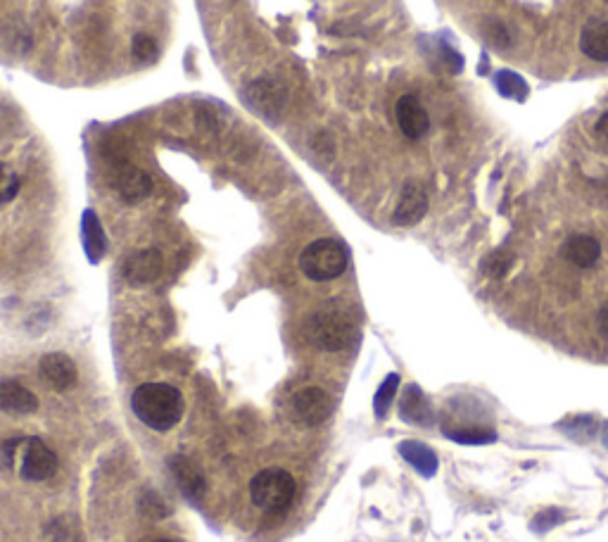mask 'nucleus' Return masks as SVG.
<instances>
[{"label": "nucleus", "mask_w": 608, "mask_h": 542, "mask_svg": "<svg viewBox=\"0 0 608 542\" xmlns=\"http://www.w3.org/2000/svg\"><path fill=\"white\" fill-rule=\"evenodd\" d=\"M594 131H597V136H599V138H601V141H604V143H606V146H608V112H604V115H601V117H599V122H597V129H594Z\"/></svg>", "instance_id": "cd10ccee"}, {"label": "nucleus", "mask_w": 608, "mask_h": 542, "mask_svg": "<svg viewBox=\"0 0 608 542\" xmlns=\"http://www.w3.org/2000/svg\"><path fill=\"white\" fill-rule=\"evenodd\" d=\"M297 495V483L293 474L285 469H262L250 481L252 504L259 512L269 516H283L290 512Z\"/></svg>", "instance_id": "f03ea898"}, {"label": "nucleus", "mask_w": 608, "mask_h": 542, "mask_svg": "<svg viewBox=\"0 0 608 542\" xmlns=\"http://www.w3.org/2000/svg\"><path fill=\"white\" fill-rule=\"evenodd\" d=\"M449 440L461 445H487L497 440V433L490 428H456V431H445Z\"/></svg>", "instance_id": "412c9836"}, {"label": "nucleus", "mask_w": 608, "mask_h": 542, "mask_svg": "<svg viewBox=\"0 0 608 542\" xmlns=\"http://www.w3.org/2000/svg\"><path fill=\"white\" fill-rule=\"evenodd\" d=\"M399 417L407 421V424L416 426L433 424V412H430V405L426 395L421 393V388L409 386L404 390L402 400H399Z\"/></svg>", "instance_id": "dca6fc26"}, {"label": "nucleus", "mask_w": 608, "mask_h": 542, "mask_svg": "<svg viewBox=\"0 0 608 542\" xmlns=\"http://www.w3.org/2000/svg\"><path fill=\"white\" fill-rule=\"evenodd\" d=\"M150 542H176V540H169V538H157V540H150Z\"/></svg>", "instance_id": "c756f323"}, {"label": "nucleus", "mask_w": 608, "mask_h": 542, "mask_svg": "<svg viewBox=\"0 0 608 542\" xmlns=\"http://www.w3.org/2000/svg\"><path fill=\"white\" fill-rule=\"evenodd\" d=\"M604 443H606V447H608V424L604 426Z\"/></svg>", "instance_id": "c85d7f7f"}, {"label": "nucleus", "mask_w": 608, "mask_h": 542, "mask_svg": "<svg viewBox=\"0 0 608 542\" xmlns=\"http://www.w3.org/2000/svg\"><path fill=\"white\" fill-rule=\"evenodd\" d=\"M397 390H399L397 374H390L383 383H380V388L376 390V397H373V409H376L378 419L388 417V409L392 407V402H395Z\"/></svg>", "instance_id": "aec40b11"}, {"label": "nucleus", "mask_w": 608, "mask_h": 542, "mask_svg": "<svg viewBox=\"0 0 608 542\" xmlns=\"http://www.w3.org/2000/svg\"><path fill=\"white\" fill-rule=\"evenodd\" d=\"M19 188H22V179L15 169H10L5 162H0V205H8L17 198Z\"/></svg>", "instance_id": "5701e85b"}, {"label": "nucleus", "mask_w": 608, "mask_h": 542, "mask_svg": "<svg viewBox=\"0 0 608 542\" xmlns=\"http://www.w3.org/2000/svg\"><path fill=\"white\" fill-rule=\"evenodd\" d=\"M580 50L594 62H608V20L594 17L582 27Z\"/></svg>", "instance_id": "2eb2a0df"}, {"label": "nucleus", "mask_w": 608, "mask_h": 542, "mask_svg": "<svg viewBox=\"0 0 608 542\" xmlns=\"http://www.w3.org/2000/svg\"><path fill=\"white\" fill-rule=\"evenodd\" d=\"M164 269V257L160 250L148 248V250H138L133 252L131 257H126L122 274L129 286L133 288H143L155 283L162 276Z\"/></svg>", "instance_id": "1a4fd4ad"}, {"label": "nucleus", "mask_w": 608, "mask_h": 542, "mask_svg": "<svg viewBox=\"0 0 608 542\" xmlns=\"http://www.w3.org/2000/svg\"><path fill=\"white\" fill-rule=\"evenodd\" d=\"M428 212V195L423 191L421 184L416 181H407L402 188V195H399V203L395 207V219L397 226H414L426 217Z\"/></svg>", "instance_id": "f8f14e48"}, {"label": "nucleus", "mask_w": 608, "mask_h": 542, "mask_svg": "<svg viewBox=\"0 0 608 542\" xmlns=\"http://www.w3.org/2000/svg\"><path fill=\"white\" fill-rule=\"evenodd\" d=\"M497 88L504 93L506 98H523L525 91H528V86H525V81L518 77V74L511 72H499L497 74Z\"/></svg>", "instance_id": "b1692460"}, {"label": "nucleus", "mask_w": 608, "mask_h": 542, "mask_svg": "<svg viewBox=\"0 0 608 542\" xmlns=\"http://www.w3.org/2000/svg\"><path fill=\"white\" fill-rule=\"evenodd\" d=\"M350 255H347L345 245L333 238H319V241L309 243L300 255V269L309 281H333L345 274Z\"/></svg>", "instance_id": "7ed1b4c3"}, {"label": "nucleus", "mask_w": 608, "mask_h": 542, "mask_svg": "<svg viewBox=\"0 0 608 542\" xmlns=\"http://www.w3.org/2000/svg\"><path fill=\"white\" fill-rule=\"evenodd\" d=\"M84 248H86V255L91 257V262H98L107 250L103 226H100L98 214H95L93 210L84 212Z\"/></svg>", "instance_id": "6ab92c4d"}, {"label": "nucleus", "mask_w": 608, "mask_h": 542, "mask_svg": "<svg viewBox=\"0 0 608 542\" xmlns=\"http://www.w3.org/2000/svg\"><path fill=\"white\" fill-rule=\"evenodd\" d=\"M112 186L119 198L129 205L143 203L152 193L150 174L138 169L136 165H129V162H117L112 167Z\"/></svg>", "instance_id": "6e6552de"}, {"label": "nucleus", "mask_w": 608, "mask_h": 542, "mask_svg": "<svg viewBox=\"0 0 608 542\" xmlns=\"http://www.w3.org/2000/svg\"><path fill=\"white\" fill-rule=\"evenodd\" d=\"M597 324H599V333L608 340V300L601 305L599 310V317H597Z\"/></svg>", "instance_id": "bb28decb"}, {"label": "nucleus", "mask_w": 608, "mask_h": 542, "mask_svg": "<svg viewBox=\"0 0 608 542\" xmlns=\"http://www.w3.org/2000/svg\"><path fill=\"white\" fill-rule=\"evenodd\" d=\"M57 466H60L57 455L41 438H24L22 462H19L24 481H48L50 476H55Z\"/></svg>", "instance_id": "0eeeda50"}, {"label": "nucleus", "mask_w": 608, "mask_h": 542, "mask_svg": "<svg viewBox=\"0 0 608 542\" xmlns=\"http://www.w3.org/2000/svg\"><path fill=\"white\" fill-rule=\"evenodd\" d=\"M245 103L257 112L259 117L276 122L288 105V88L276 79H257L245 88Z\"/></svg>", "instance_id": "423d86ee"}, {"label": "nucleus", "mask_w": 608, "mask_h": 542, "mask_svg": "<svg viewBox=\"0 0 608 542\" xmlns=\"http://www.w3.org/2000/svg\"><path fill=\"white\" fill-rule=\"evenodd\" d=\"M399 455L407 459L421 476L433 478L437 474L440 462H437V455L428 445L418 443V440H404V443H399Z\"/></svg>", "instance_id": "f3484780"}, {"label": "nucleus", "mask_w": 608, "mask_h": 542, "mask_svg": "<svg viewBox=\"0 0 608 542\" xmlns=\"http://www.w3.org/2000/svg\"><path fill=\"white\" fill-rule=\"evenodd\" d=\"M561 521H563V514L559 512V509H544V512H540L535 519H532V531L544 533V531H549V528L559 526Z\"/></svg>", "instance_id": "a878e982"}, {"label": "nucleus", "mask_w": 608, "mask_h": 542, "mask_svg": "<svg viewBox=\"0 0 608 542\" xmlns=\"http://www.w3.org/2000/svg\"><path fill=\"white\" fill-rule=\"evenodd\" d=\"M395 117H397L399 131H402L407 138H411V141H418V138H423L428 134L430 117H428L426 107H423V103L416 96H411V93L409 96H402L397 100Z\"/></svg>", "instance_id": "9b49d317"}, {"label": "nucleus", "mask_w": 608, "mask_h": 542, "mask_svg": "<svg viewBox=\"0 0 608 542\" xmlns=\"http://www.w3.org/2000/svg\"><path fill=\"white\" fill-rule=\"evenodd\" d=\"M333 414V400L328 397L326 390L307 386L300 388L297 393L290 395L288 400V417L300 426H319L323 421L331 419Z\"/></svg>", "instance_id": "39448f33"}, {"label": "nucleus", "mask_w": 608, "mask_h": 542, "mask_svg": "<svg viewBox=\"0 0 608 542\" xmlns=\"http://www.w3.org/2000/svg\"><path fill=\"white\" fill-rule=\"evenodd\" d=\"M511 262H513L511 255H506V252L497 250V252H492V255L485 260V271L492 276V279H502L506 271H509Z\"/></svg>", "instance_id": "393cba45"}, {"label": "nucleus", "mask_w": 608, "mask_h": 542, "mask_svg": "<svg viewBox=\"0 0 608 542\" xmlns=\"http://www.w3.org/2000/svg\"><path fill=\"white\" fill-rule=\"evenodd\" d=\"M307 338L326 352L347 350L357 338L354 321L340 310H321L307 321Z\"/></svg>", "instance_id": "20e7f679"}, {"label": "nucleus", "mask_w": 608, "mask_h": 542, "mask_svg": "<svg viewBox=\"0 0 608 542\" xmlns=\"http://www.w3.org/2000/svg\"><path fill=\"white\" fill-rule=\"evenodd\" d=\"M38 397L19 381H0V412L5 414H34Z\"/></svg>", "instance_id": "ddd939ff"}, {"label": "nucleus", "mask_w": 608, "mask_h": 542, "mask_svg": "<svg viewBox=\"0 0 608 542\" xmlns=\"http://www.w3.org/2000/svg\"><path fill=\"white\" fill-rule=\"evenodd\" d=\"M133 414L157 433H167L183 417V397L169 383H143L133 390Z\"/></svg>", "instance_id": "f257e3e1"}, {"label": "nucleus", "mask_w": 608, "mask_h": 542, "mask_svg": "<svg viewBox=\"0 0 608 542\" xmlns=\"http://www.w3.org/2000/svg\"><path fill=\"white\" fill-rule=\"evenodd\" d=\"M131 53L143 65H152V62H157V58H160V46H157V41L152 36L136 34L131 41Z\"/></svg>", "instance_id": "4be33fe9"}, {"label": "nucleus", "mask_w": 608, "mask_h": 542, "mask_svg": "<svg viewBox=\"0 0 608 542\" xmlns=\"http://www.w3.org/2000/svg\"><path fill=\"white\" fill-rule=\"evenodd\" d=\"M606 3H608V0H606Z\"/></svg>", "instance_id": "7c9ffc66"}, {"label": "nucleus", "mask_w": 608, "mask_h": 542, "mask_svg": "<svg viewBox=\"0 0 608 542\" xmlns=\"http://www.w3.org/2000/svg\"><path fill=\"white\" fill-rule=\"evenodd\" d=\"M563 257L566 262L575 264L578 269H589L599 262L601 257V245L594 236H587V233H575L570 236L566 243H563Z\"/></svg>", "instance_id": "4468645a"}, {"label": "nucleus", "mask_w": 608, "mask_h": 542, "mask_svg": "<svg viewBox=\"0 0 608 542\" xmlns=\"http://www.w3.org/2000/svg\"><path fill=\"white\" fill-rule=\"evenodd\" d=\"M171 471H174L176 481L183 488V493L188 497H193V500H200L202 493H205V478H202L200 469L193 462H188L186 457H174L169 462Z\"/></svg>", "instance_id": "a211bd4d"}, {"label": "nucleus", "mask_w": 608, "mask_h": 542, "mask_svg": "<svg viewBox=\"0 0 608 542\" xmlns=\"http://www.w3.org/2000/svg\"><path fill=\"white\" fill-rule=\"evenodd\" d=\"M38 371H41L43 381L57 390V393H67L79 381V369H76L74 359L65 355V352H48V355H43L41 362H38Z\"/></svg>", "instance_id": "9d476101"}]
</instances>
